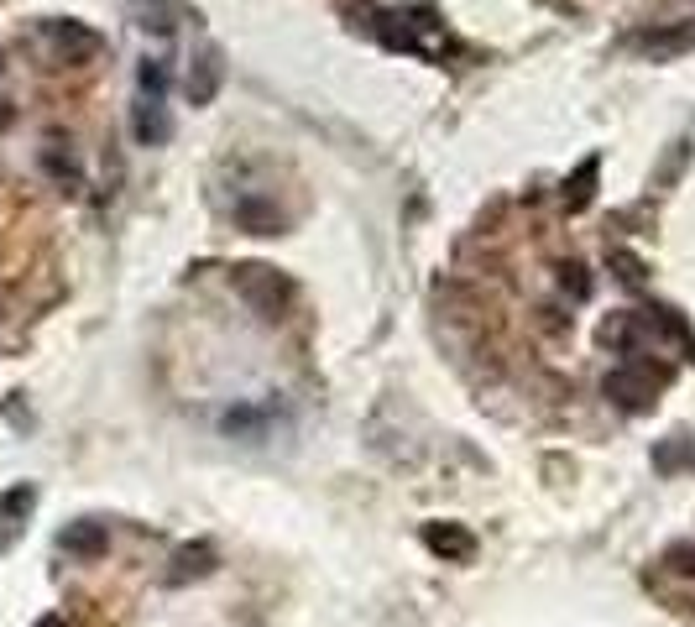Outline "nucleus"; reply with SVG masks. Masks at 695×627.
Instances as JSON below:
<instances>
[{
	"label": "nucleus",
	"mask_w": 695,
	"mask_h": 627,
	"mask_svg": "<svg viewBox=\"0 0 695 627\" xmlns=\"http://www.w3.org/2000/svg\"><path fill=\"white\" fill-rule=\"evenodd\" d=\"M560 288H565L570 298H586V293H591V277H586V267H581V262L560 267Z\"/></svg>",
	"instance_id": "obj_11"
},
{
	"label": "nucleus",
	"mask_w": 695,
	"mask_h": 627,
	"mask_svg": "<svg viewBox=\"0 0 695 627\" xmlns=\"http://www.w3.org/2000/svg\"><path fill=\"white\" fill-rule=\"evenodd\" d=\"M220 74H225L220 53H204V58L194 63V74H189V100H194V105H210L215 89H220Z\"/></svg>",
	"instance_id": "obj_4"
},
{
	"label": "nucleus",
	"mask_w": 695,
	"mask_h": 627,
	"mask_svg": "<svg viewBox=\"0 0 695 627\" xmlns=\"http://www.w3.org/2000/svg\"><path fill=\"white\" fill-rule=\"evenodd\" d=\"M236 225L251 230V236H277L283 215H277V204H267L262 194H246V199H236Z\"/></svg>",
	"instance_id": "obj_3"
},
{
	"label": "nucleus",
	"mask_w": 695,
	"mask_h": 627,
	"mask_svg": "<svg viewBox=\"0 0 695 627\" xmlns=\"http://www.w3.org/2000/svg\"><path fill=\"white\" fill-rule=\"evenodd\" d=\"M37 627H68V622H63V617H42Z\"/></svg>",
	"instance_id": "obj_12"
},
{
	"label": "nucleus",
	"mask_w": 695,
	"mask_h": 627,
	"mask_svg": "<svg viewBox=\"0 0 695 627\" xmlns=\"http://www.w3.org/2000/svg\"><path fill=\"white\" fill-rule=\"evenodd\" d=\"M654 392H659V377H648V371H612L607 377V398H617L622 408H648L654 403Z\"/></svg>",
	"instance_id": "obj_2"
},
{
	"label": "nucleus",
	"mask_w": 695,
	"mask_h": 627,
	"mask_svg": "<svg viewBox=\"0 0 695 627\" xmlns=\"http://www.w3.org/2000/svg\"><path fill=\"white\" fill-rule=\"evenodd\" d=\"M236 288L262 319H283V309L293 304V283L272 267H236Z\"/></svg>",
	"instance_id": "obj_1"
},
{
	"label": "nucleus",
	"mask_w": 695,
	"mask_h": 627,
	"mask_svg": "<svg viewBox=\"0 0 695 627\" xmlns=\"http://www.w3.org/2000/svg\"><path fill=\"white\" fill-rule=\"evenodd\" d=\"M63 549L79 554V560H95V554H105V528H100V523H74V528H63Z\"/></svg>",
	"instance_id": "obj_5"
},
{
	"label": "nucleus",
	"mask_w": 695,
	"mask_h": 627,
	"mask_svg": "<svg viewBox=\"0 0 695 627\" xmlns=\"http://www.w3.org/2000/svg\"><path fill=\"white\" fill-rule=\"evenodd\" d=\"M168 136V115H162V100H142L136 105V142L142 147H157Z\"/></svg>",
	"instance_id": "obj_6"
},
{
	"label": "nucleus",
	"mask_w": 695,
	"mask_h": 627,
	"mask_svg": "<svg viewBox=\"0 0 695 627\" xmlns=\"http://www.w3.org/2000/svg\"><path fill=\"white\" fill-rule=\"evenodd\" d=\"M429 549L450 554V560H466V554H471V533H460V528H429Z\"/></svg>",
	"instance_id": "obj_8"
},
{
	"label": "nucleus",
	"mask_w": 695,
	"mask_h": 627,
	"mask_svg": "<svg viewBox=\"0 0 695 627\" xmlns=\"http://www.w3.org/2000/svg\"><path fill=\"white\" fill-rule=\"evenodd\" d=\"M162 89H168V68L162 63H142V100H162Z\"/></svg>",
	"instance_id": "obj_10"
},
{
	"label": "nucleus",
	"mask_w": 695,
	"mask_h": 627,
	"mask_svg": "<svg viewBox=\"0 0 695 627\" xmlns=\"http://www.w3.org/2000/svg\"><path fill=\"white\" fill-rule=\"evenodd\" d=\"M210 570H215V549L194 544V549H183V554H178V565H173V580H189V575H210Z\"/></svg>",
	"instance_id": "obj_7"
},
{
	"label": "nucleus",
	"mask_w": 695,
	"mask_h": 627,
	"mask_svg": "<svg viewBox=\"0 0 695 627\" xmlns=\"http://www.w3.org/2000/svg\"><path fill=\"white\" fill-rule=\"evenodd\" d=\"M591 183H596V157H586L581 162V173H575L570 183H565V199H570V209H581V204H591Z\"/></svg>",
	"instance_id": "obj_9"
}]
</instances>
